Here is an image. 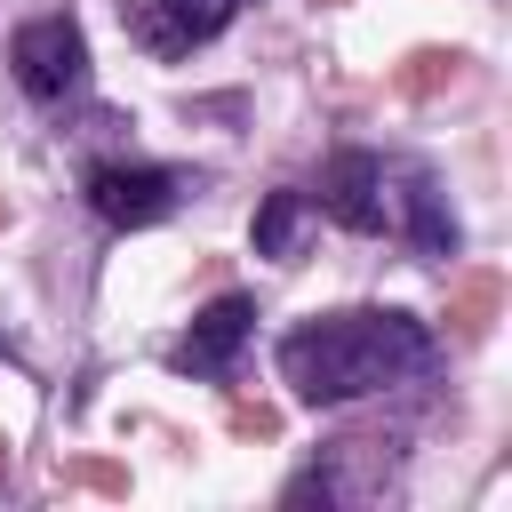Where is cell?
Segmentation results:
<instances>
[{"instance_id":"cell-8","label":"cell","mask_w":512,"mask_h":512,"mask_svg":"<svg viewBox=\"0 0 512 512\" xmlns=\"http://www.w3.org/2000/svg\"><path fill=\"white\" fill-rule=\"evenodd\" d=\"M496 304H504V280H496V272H464L456 296H448V328H456L464 344H480L488 320H496Z\"/></svg>"},{"instance_id":"cell-4","label":"cell","mask_w":512,"mask_h":512,"mask_svg":"<svg viewBox=\"0 0 512 512\" xmlns=\"http://www.w3.org/2000/svg\"><path fill=\"white\" fill-rule=\"evenodd\" d=\"M320 208L344 224V232H376L384 224V160L376 152H336L320 168Z\"/></svg>"},{"instance_id":"cell-10","label":"cell","mask_w":512,"mask_h":512,"mask_svg":"<svg viewBox=\"0 0 512 512\" xmlns=\"http://www.w3.org/2000/svg\"><path fill=\"white\" fill-rule=\"evenodd\" d=\"M456 64H464L456 48H416L392 80H400V96H432V88H448V80H456Z\"/></svg>"},{"instance_id":"cell-5","label":"cell","mask_w":512,"mask_h":512,"mask_svg":"<svg viewBox=\"0 0 512 512\" xmlns=\"http://www.w3.org/2000/svg\"><path fill=\"white\" fill-rule=\"evenodd\" d=\"M248 320H256V312H248V296H216L168 360H176L184 376H224V368H232V352L248 344Z\"/></svg>"},{"instance_id":"cell-2","label":"cell","mask_w":512,"mask_h":512,"mask_svg":"<svg viewBox=\"0 0 512 512\" xmlns=\"http://www.w3.org/2000/svg\"><path fill=\"white\" fill-rule=\"evenodd\" d=\"M8 64H16V88L40 96V104H64V96L88 88V40H80L72 16H32V24H16Z\"/></svg>"},{"instance_id":"cell-7","label":"cell","mask_w":512,"mask_h":512,"mask_svg":"<svg viewBox=\"0 0 512 512\" xmlns=\"http://www.w3.org/2000/svg\"><path fill=\"white\" fill-rule=\"evenodd\" d=\"M400 208H408V240H416L424 256H456V216L440 208V192H432L424 176L400 184Z\"/></svg>"},{"instance_id":"cell-12","label":"cell","mask_w":512,"mask_h":512,"mask_svg":"<svg viewBox=\"0 0 512 512\" xmlns=\"http://www.w3.org/2000/svg\"><path fill=\"white\" fill-rule=\"evenodd\" d=\"M232 424H240V432H256V440H272V432H280V416H272V408H232Z\"/></svg>"},{"instance_id":"cell-14","label":"cell","mask_w":512,"mask_h":512,"mask_svg":"<svg viewBox=\"0 0 512 512\" xmlns=\"http://www.w3.org/2000/svg\"><path fill=\"white\" fill-rule=\"evenodd\" d=\"M0 224H8V200H0Z\"/></svg>"},{"instance_id":"cell-6","label":"cell","mask_w":512,"mask_h":512,"mask_svg":"<svg viewBox=\"0 0 512 512\" xmlns=\"http://www.w3.org/2000/svg\"><path fill=\"white\" fill-rule=\"evenodd\" d=\"M232 8H240V0H152V16H144V40H152L160 56H176V48H200V40H216V32L232 24Z\"/></svg>"},{"instance_id":"cell-9","label":"cell","mask_w":512,"mask_h":512,"mask_svg":"<svg viewBox=\"0 0 512 512\" xmlns=\"http://www.w3.org/2000/svg\"><path fill=\"white\" fill-rule=\"evenodd\" d=\"M304 232V192H264L256 208V256H288Z\"/></svg>"},{"instance_id":"cell-13","label":"cell","mask_w":512,"mask_h":512,"mask_svg":"<svg viewBox=\"0 0 512 512\" xmlns=\"http://www.w3.org/2000/svg\"><path fill=\"white\" fill-rule=\"evenodd\" d=\"M0 480H8V432H0Z\"/></svg>"},{"instance_id":"cell-11","label":"cell","mask_w":512,"mask_h":512,"mask_svg":"<svg viewBox=\"0 0 512 512\" xmlns=\"http://www.w3.org/2000/svg\"><path fill=\"white\" fill-rule=\"evenodd\" d=\"M72 480H88V488H104V496H120V488H128V472H120V464H72Z\"/></svg>"},{"instance_id":"cell-3","label":"cell","mask_w":512,"mask_h":512,"mask_svg":"<svg viewBox=\"0 0 512 512\" xmlns=\"http://www.w3.org/2000/svg\"><path fill=\"white\" fill-rule=\"evenodd\" d=\"M88 208H96L104 224H120V232L160 224V216L176 208V176H168V168H128V160H104V168H88Z\"/></svg>"},{"instance_id":"cell-1","label":"cell","mask_w":512,"mask_h":512,"mask_svg":"<svg viewBox=\"0 0 512 512\" xmlns=\"http://www.w3.org/2000/svg\"><path fill=\"white\" fill-rule=\"evenodd\" d=\"M432 360V336L408 312H328L280 336V376L304 408H336L360 392H384L392 376H416Z\"/></svg>"}]
</instances>
